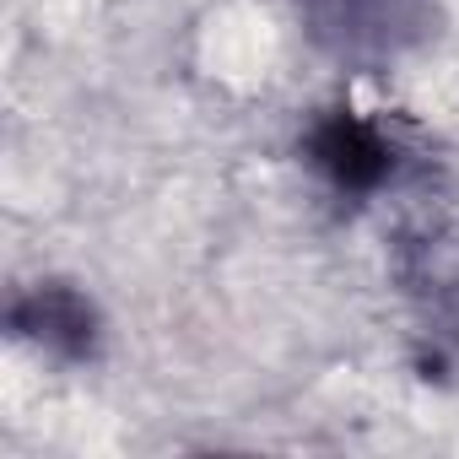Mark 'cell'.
Listing matches in <instances>:
<instances>
[{
    "label": "cell",
    "mask_w": 459,
    "mask_h": 459,
    "mask_svg": "<svg viewBox=\"0 0 459 459\" xmlns=\"http://www.w3.org/2000/svg\"><path fill=\"white\" fill-rule=\"evenodd\" d=\"M319 162H325L341 184H373V178L384 173V146H378L373 130L341 119V125H330V130L319 135Z\"/></svg>",
    "instance_id": "6da1fadb"
}]
</instances>
